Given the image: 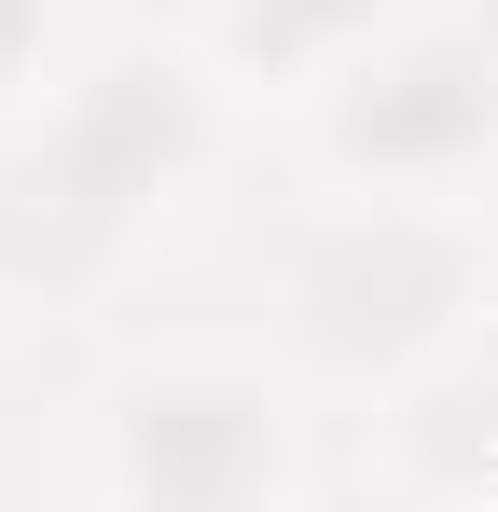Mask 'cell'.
I'll return each instance as SVG.
<instances>
[{"label": "cell", "instance_id": "obj_1", "mask_svg": "<svg viewBox=\"0 0 498 512\" xmlns=\"http://www.w3.org/2000/svg\"><path fill=\"white\" fill-rule=\"evenodd\" d=\"M222 125H236V84L208 70L194 28H153V42L125 28L70 56L0 125V277H111L222 167Z\"/></svg>", "mask_w": 498, "mask_h": 512}, {"label": "cell", "instance_id": "obj_2", "mask_svg": "<svg viewBox=\"0 0 498 512\" xmlns=\"http://www.w3.org/2000/svg\"><path fill=\"white\" fill-rule=\"evenodd\" d=\"M498 319V222L471 194H332L277 263V346L332 402H402Z\"/></svg>", "mask_w": 498, "mask_h": 512}, {"label": "cell", "instance_id": "obj_3", "mask_svg": "<svg viewBox=\"0 0 498 512\" xmlns=\"http://www.w3.org/2000/svg\"><path fill=\"white\" fill-rule=\"evenodd\" d=\"M97 512H305V388L263 346H139L97 388Z\"/></svg>", "mask_w": 498, "mask_h": 512}, {"label": "cell", "instance_id": "obj_4", "mask_svg": "<svg viewBox=\"0 0 498 512\" xmlns=\"http://www.w3.org/2000/svg\"><path fill=\"white\" fill-rule=\"evenodd\" d=\"M291 139L319 194H471L498 180V28L402 14L374 56H346L319 97H291Z\"/></svg>", "mask_w": 498, "mask_h": 512}, {"label": "cell", "instance_id": "obj_5", "mask_svg": "<svg viewBox=\"0 0 498 512\" xmlns=\"http://www.w3.org/2000/svg\"><path fill=\"white\" fill-rule=\"evenodd\" d=\"M429 0H194V42L236 97H319L346 56H374Z\"/></svg>", "mask_w": 498, "mask_h": 512}, {"label": "cell", "instance_id": "obj_6", "mask_svg": "<svg viewBox=\"0 0 498 512\" xmlns=\"http://www.w3.org/2000/svg\"><path fill=\"white\" fill-rule=\"evenodd\" d=\"M56 84V0H0V125Z\"/></svg>", "mask_w": 498, "mask_h": 512}, {"label": "cell", "instance_id": "obj_7", "mask_svg": "<svg viewBox=\"0 0 498 512\" xmlns=\"http://www.w3.org/2000/svg\"><path fill=\"white\" fill-rule=\"evenodd\" d=\"M471 512H498V499H471Z\"/></svg>", "mask_w": 498, "mask_h": 512}]
</instances>
